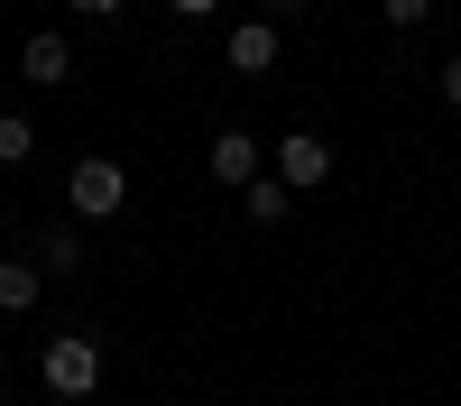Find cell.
<instances>
[{
    "label": "cell",
    "instance_id": "1",
    "mask_svg": "<svg viewBox=\"0 0 461 406\" xmlns=\"http://www.w3.org/2000/svg\"><path fill=\"white\" fill-rule=\"evenodd\" d=\"M37 379H47L56 397H93L102 388V342L93 332H56V342L37 351Z\"/></svg>",
    "mask_w": 461,
    "mask_h": 406
},
{
    "label": "cell",
    "instance_id": "2",
    "mask_svg": "<svg viewBox=\"0 0 461 406\" xmlns=\"http://www.w3.org/2000/svg\"><path fill=\"white\" fill-rule=\"evenodd\" d=\"M65 203H74V221H111L130 203V167H111V158H84L65 176Z\"/></svg>",
    "mask_w": 461,
    "mask_h": 406
},
{
    "label": "cell",
    "instance_id": "3",
    "mask_svg": "<svg viewBox=\"0 0 461 406\" xmlns=\"http://www.w3.org/2000/svg\"><path fill=\"white\" fill-rule=\"evenodd\" d=\"M323 176H332V148H323L314 130H295V139H277V185H286V194H314Z\"/></svg>",
    "mask_w": 461,
    "mask_h": 406
},
{
    "label": "cell",
    "instance_id": "4",
    "mask_svg": "<svg viewBox=\"0 0 461 406\" xmlns=\"http://www.w3.org/2000/svg\"><path fill=\"white\" fill-rule=\"evenodd\" d=\"M221 56H230V74H277L286 37L267 28V19H249V28H230V37H221Z\"/></svg>",
    "mask_w": 461,
    "mask_h": 406
},
{
    "label": "cell",
    "instance_id": "5",
    "mask_svg": "<svg viewBox=\"0 0 461 406\" xmlns=\"http://www.w3.org/2000/svg\"><path fill=\"white\" fill-rule=\"evenodd\" d=\"M19 74H28V84H65V74H74V47H65L56 28H28V37H19Z\"/></svg>",
    "mask_w": 461,
    "mask_h": 406
},
{
    "label": "cell",
    "instance_id": "6",
    "mask_svg": "<svg viewBox=\"0 0 461 406\" xmlns=\"http://www.w3.org/2000/svg\"><path fill=\"white\" fill-rule=\"evenodd\" d=\"M212 176L230 185V194L258 185V139H249V130H221V139H212Z\"/></svg>",
    "mask_w": 461,
    "mask_h": 406
},
{
    "label": "cell",
    "instance_id": "7",
    "mask_svg": "<svg viewBox=\"0 0 461 406\" xmlns=\"http://www.w3.org/2000/svg\"><path fill=\"white\" fill-rule=\"evenodd\" d=\"M28 249H37V268H47V277H84V231H74V221H56V231H37Z\"/></svg>",
    "mask_w": 461,
    "mask_h": 406
},
{
    "label": "cell",
    "instance_id": "8",
    "mask_svg": "<svg viewBox=\"0 0 461 406\" xmlns=\"http://www.w3.org/2000/svg\"><path fill=\"white\" fill-rule=\"evenodd\" d=\"M37 295H47V268L37 258H0V314H28Z\"/></svg>",
    "mask_w": 461,
    "mask_h": 406
},
{
    "label": "cell",
    "instance_id": "9",
    "mask_svg": "<svg viewBox=\"0 0 461 406\" xmlns=\"http://www.w3.org/2000/svg\"><path fill=\"white\" fill-rule=\"evenodd\" d=\"M240 203H249V221H286V185L258 176V185H240Z\"/></svg>",
    "mask_w": 461,
    "mask_h": 406
},
{
    "label": "cell",
    "instance_id": "10",
    "mask_svg": "<svg viewBox=\"0 0 461 406\" xmlns=\"http://www.w3.org/2000/svg\"><path fill=\"white\" fill-rule=\"evenodd\" d=\"M28 148H37V130L19 121V111H0V167H28Z\"/></svg>",
    "mask_w": 461,
    "mask_h": 406
},
{
    "label": "cell",
    "instance_id": "11",
    "mask_svg": "<svg viewBox=\"0 0 461 406\" xmlns=\"http://www.w3.org/2000/svg\"><path fill=\"white\" fill-rule=\"evenodd\" d=\"M425 10L434 0H388V28H425Z\"/></svg>",
    "mask_w": 461,
    "mask_h": 406
},
{
    "label": "cell",
    "instance_id": "12",
    "mask_svg": "<svg viewBox=\"0 0 461 406\" xmlns=\"http://www.w3.org/2000/svg\"><path fill=\"white\" fill-rule=\"evenodd\" d=\"M443 102H452V111H461V56H452V65H443Z\"/></svg>",
    "mask_w": 461,
    "mask_h": 406
},
{
    "label": "cell",
    "instance_id": "13",
    "mask_svg": "<svg viewBox=\"0 0 461 406\" xmlns=\"http://www.w3.org/2000/svg\"><path fill=\"white\" fill-rule=\"evenodd\" d=\"M74 10H84V19H121V0H74Z\"/></svg>",
    "mask_w": 461,
    "mask_h": 406
},
{
    "label": "cell",
    "instance_id": "14",
    "mask_svg": "<svg viewBox=\"0 0 461 406\" xmlns=\"http://www.w3.org/2000/svg\"><path fill=\"white\" fill-rule=\"evenodd\" d=\"M176 10H185V19H203V10H212V0H176Z\"/></svg>",
    "mask_w": 461,
    "mask_h": 406
},
{
    "label": "cell",
    "instance_id": "15",
    "mask_svg": "<svg viewBox=\"0 0 461 406\" xmlns=\"http://www.w3.org/2000/svg\"><path fill=\"white\" fill-rule=\"evenodd\" d=\"M267 10H304V0H267Z\"/></svg>",
    "mask_w": 461,
    "mask_h": 406
},
{
    "label": "cell",
    "instance_id": "16",
    "mask_svg": "<svg viewBox=\"0 0 461 406\" xmlns=\"http://www.w3.org/2000/svg\"><path fill=\"white\" fill-rule=\"evenodd\" d=\"M0 397H10V388H0Z\"/></svg>",
    "mask_w": 461,
    "mask_h": 406
}]
</instances>
